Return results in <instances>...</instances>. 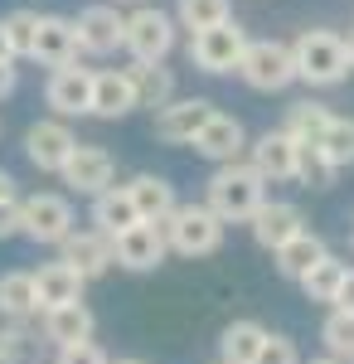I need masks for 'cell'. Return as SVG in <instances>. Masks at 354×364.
Masks as SVG:
<instances>
[{"label":"cell","instance_id":"cell-1","mask_svg":"<svg viewBox=\"0 0 354 364\" xmlns=\"http://www.w3.org/2000/svg\"><path fill=\"white\" fill-rule=\"evenodd\" d=\"M262 199H267V180L252 166L233 161V166H218L214 175H209V199H204V209L214 214L218 224H247V219L262 209Z\"/></svg>","mask_w":354,"mask_h":364},{"label":"cell","instance_id":"cell-2","mask_svg":"<svg viewBox=\"0 0 354 364\" xmlns=\"http://www.w3.org/2000/svg\"><path fill=\"white\" fill-rule=\"evenodd\" d=\"M291 68L301 83L311 87H335L350 78V58H345V34L335 29H301L291 44Z\"/></svg>","mask_w":354,"mask_h":364},{"label":"cell","instance_id":"cell-3","mask_svg":"<svg viewBox=\"0 0 354 364\" xmlns=\"http://www.w3.org/2000/svg\"><path fill=\"white\" fill-rule=\"evenodd\" d=\"M161 233H165V248L185 252V257H209L223 243V224L204 204H175L170 219H161Z\"/></svg>","mask_w":354,"mask_h":364},{"label":"cell","instance_id":"cell-4","mask_svg":"<svg viewBox=\"0 0 354 364\" xmlns=\"http://www.w3.org/2000/svg\"><path fill=\"white\" fill-rule=\"evenodd\" d=\"M122 49L132 54V63H165V54L175 49V20L156 5H136L122 20Z\"/></svg>","mask_w":354,"mask_h":364},{"label":"cell","instance_id":"cell-5","mask_svg":"<svg viewBox=\"0 0 354 364\" xmlns=\"http://www.w3.org/2000/svg\"><path fill=\"white\" fill-rule=\"evenodd\" d=\"M238 73L247 87L257 92H281V87L296 83V68H291V44L281 39H247L243 58H238Z\"/></svg>","mask_w":354,"mask_h":364},{"label":"cell","instance_id":"cell-6","mask_svg":"<svg viewBox=\"0 0 354 364\" xmlns=\"http://www.w3.org/2000/svg\"><path fill=\"white\" fill-rule=\"evenodd\" d=\"M247 49V29L238 20H223L214 29L190 34V63L204 73H238V58Z\"/></svg>","mask_w":354,"mask_h":364},{"label":"cell","instance_id":"cell-7","mask_svg":"<svg viewBox=\"0 0 354 364\" xmlns=\"http://www.w3.org/2000/svg\"><path fill=\"white\" fill-rule=\"evenodd\" d=\"M20 233L34 243H63L73 233V204L63 195H29L20 199Z\"/></svg>","mask_w":354,"mask_h":364},{"label":"cell","instance_id":"cell-8","mask_svg":"<svg viewBox=\"0 0 354 364\" xmlns=\"http://www.w3.org/2000/svg\"><path fill=\"white\" fill-rule=\"evenodd\" d=\"M165 233L161 224H132L127 233L112 238V262L127 267V272H156L165 262Z\"/></svg>","mask_w":354,"mask_h":364},{"label":"cell","instance_id":"cell-9","mask_svg":"<svg viewBox=\"0 0 354 364\" xmlns=\"http://www.w3.org/2000/svg\"><path fill=\"white\" fill-rule=\"evenodd\" d=\"M73 146H78V136L68 132V122H58V117H44V122H34L25 132V156L34 170H49V175H58L63 170V161L73 156Z\"/></svg>","mask_w":354,"mask_h":364},{"label":"cell","instance_id":"cell-10","mask_svg":"<svg viewBox=\"0 0 354 364\" xmlns=\"http://www.w3.org/2000/svg\"><path fill=\"white\" fill-rule=\"evenodd\" d=\"M190 146L204 156V161H214V166H233V161H243V151H247V132H243L238 117L214 112L199 132H194Z\"/></svg>","mask_w":354,"mask_h":364},{"label":"cell","instance_id":"cell-11","mask_svg":"<svg viewBox=\"0 0 354 364\" xmlns=\"http://www.w3.org/2000/svg\"><path fill=\"white\" fill-rule=\"evenodd\" d=\"M122 10L117 5H87L78 10V20H73V39H78V54H117L122 49Z\"/></svg>","mask_w":354,"mask_h":364},{"label":"cell","instance_id":"cell-12","mask_svg":"<svg viewBox=\"0 0 354 364\" xmlns=\"http://www.w3.org/2000/svg\"><path fill=\"white\" fill-rule=\"evenodd\" d=\"M44 102L63 117H82L92 107V68H78V63H63L49 73V83H44Z\"/></svg>","mask_w":354,"mask_h":364},{"label":"cell","instance_id":"cell-13","mask_svg":"<svg viewBox=\"0 0 354 364\" xmlns=\"http://www.w3.org/2000/svg\"><path fill=\"white\" fill-rule=\"evenodd\" d=\"M218 107L209 102V97H180V102H165L161 112H156V136L165 141V146H190L194 132L214 117Z\"/></svg>","mask_w":354,"mask_h":364},{"label":"cell","instance_id":"cell-14","mask_svg":"<svg viewBox=\"0 0 354 364\" xmlns=\"http://www.w3.org/2000/svg\"><path fill=\"white\" fill-rule=\"evenodd\" d=\"M58 175H63V185L78 190V195H102L112 185V175H117V166H112V156L102 146H73V156L63 161Z\"/></svg>","mask_w":354,"mask_h":364},{"label":"cell","instance_id":"cell-15","mask_svg":"<svg viewBox=\"0 0 354 364\" xmlns=\"http://www.w3.org/2000/svg\"><path fill=\"white\" fill-rule=\"evenodd\" d=\"M296 161H301V146L286 132H262L247 146V166L262 180H296Z\"/></svg>","mask_w":354,"mask_h":364},{"label":"cell","instance_id":"cell-16","mask_svg":"<svg viewBox=\"0 0 354 364\" xmlns=\"http://www.w3.org/2000/svg\"><path fill=\"white\" fill-rule=\"evenodd\" d=\"M252 224V238H257V248L277 252L286 238H296L301 228H306V219H301L296 204H286V199H262V209L247 219Z\"/></svg>","mask_w":354,"mask_h":364},{"label":"cell","instance_id":"cell-17","mask_svg":"<svg viewBox=\"0 0 354 364\" xmlns=\"http://www.w3.org/2000/svg\"><path fill=\"white\" fill-rule=\"evenodd\" d=\"M58 248H63V252H58V262H68L82 282L102 277V272L112 267V243L102 238V233H92V228H87V233H78V228H73Z\"/></svg>","mask_w":354,"mask_h":364},{"label":"cell","instance_id":"cell-18","mask_svg":"<svg viewBox=\"0 0 354 364\" xmlns=\"http://www.w3.org/2000/svg\"><path fill=\"white\" fill-rule=\"evenodd\" d=\"M29 58H39V63H49V68L78 63L73 20H63V15H39V29H34V49H29Z\"/></svg>","mask_w":354,"mask_h":364},{"label":"cell","instance_id":"cell-19","mask_svg":"<svg viewBox=\"0 0 354 364\" xmlns=\"http://www.w3.org/2000/svg\"><path fill=\"white\" fill-rule=\"evenodd\" d=\"M34 277V306L39 311H54V306H68V301H82V277L68 267V262H44Z\"/></svg>","mask_w":354,"mask_h":364},{"label":"cell","instance_id":"cell-20","mask_svg":"<svg viewBox=\"0 0 354 364\" xmlns=\"http://www.w3.org/2000/svg\"><path fill=\"white\" fill-rule=\"evenodd\" d=\"M136 107V92L127 83V68H102V73H92V107L87 112L102 117V122H117V117H127Z\"/></svg>","mask_w":354,"mask_h":364},{"label":"cell","instance_id":"cell-21","mask_svg":"<svg viewBox=\"0 0 354 364\" xmlns=\"http://www.w3.org/2000/svg\"><path fill=\"white\" fill-rule=\"evenodd\" d=\"M136 219V204L127 195V185H107L102 195H92V233H102V238H117V233H127Z\"/></svg>","mask_w":354,"mask_h":364},{"label":"cell","instance_id":"cell-22","mask_svg":"<svg viewBox=\"0 0 354 364\" xmlns=\"http://www.w3.org/2000/svg\"><path fill=\"white\" fill-rule=\"evenodd\" d=\"M127 195H132V204H136L141 224H161V219H170V209L180 204V199H175V185H170L165 175H151V170L127 185Z\"/></svg>","mask_w":354,"mask_h":364},{"label":"cell","instance_id":"cell-23","mask_svg":"<svg viewBox=\"0 0 354 364\" xmlns=\"http://www.w3.org/2000/svg\"><path fill=\"white\" fill-rule=\"evenodd\" d=\"M92 331H97V321H92V311L82 306V301H68V306L44 311V340H49L54 350L92 340Z\"/></svg>","mask_w":354,"mask_h":364},{"label":"cell","instance_id":"cell-24","mask_svg":"<svg viewBox=\"0 0 354 364\" xmlns=\"http://www.w3.org/2000/svg\"><path fill=\"white\" fill-rule=\"evenodd\" d=\"M127 83L136 92V107L161 112L165 102H175V73H170L165 63H132V68H127Z\"/></svg>","mask_w":354,"mask_h":364},{"label":"cell","instance_id":"cell-25","mask_svg":"<svg viewBox=\"0 0 354 364\" xmlns=\"http://www.w3.org/2000/svg\"><path fill=\"white\" fill-rule=\"evenodd\" d=\"M272 257H277V272H281V277L301 282L306 272H311V267H316V262H321V257H326V243H321V233L301 228L296 238H286V243H281Z\"/></svg>","mask_w":354,"mask_h":364},{"label":"cell","instance_id":"cell-26","mask_svg":"<svg viewBox=\"0 0 354 364\" xmlns=\"http://www.w3.org/2000/svg\"><path fill=\"white\" fill-rule=\"evenodd\" d=\"M262 340H267V326H257V321L223 326V336H218V364H252L257 350H262Z\"/></svg>","mask_w":354,"mask_h":364},{"label":"cell","instance_id":"cell-27","mask_svg":"<svg viewBox=\"0 0 354 364\" xmlns=\"http://www.w3.org/2000/svg\"><path fill=\"white\" fill-rule=\"evenodd\" d=\"M330 170L354 166V117H330V127L321 132V141L311 146Z\"/></svg>","mask_w":354,"mask_h":364},{"label":"cell","instance_id":"cell-28","mask_svg":"<svg viewBox=\"0 0 354 364\" xmlns=\"http://www.w3.org/2000/svg\"><path fill=\"white\" fill-rule=\"evenodd\" d=\"M29 316H39V306H34V277L29 272H5L0 277V321H20L25 326Z\"/></svg>","mask_w":354,"mask_h":364},{"label":"cell","instance_id":"cell-29","mask_svg":"<svg viewBox=\"0 0 354 364\" xmlns=\"http://www.w3.org/2000/svg\"><path fill=\"white\" fill-rule=\"evenodd\" d=\"M326 127H330V107H321V102L306 97V102H291V107H286V127H281V132L296 141V146H316Z\"/></svg>","mask_w":354,"mask_h":364},{"label":"cell","instance_id":"cell-30","mask_svg":"<svg viewBox=\"0 0 354 364\" xmlns=\"http://www.w3.org/2000/svg\"><path fill=\"white\" fill-rule=\"evenodd\" d=\"M345 272H350V267H345L340 257H330V252H326V257H321V262H316V267L301 277V287H306V296H311V301H321V306H335V291H340Z\"/></svg>","mask_w":354,"mask_h":364},{"label":"cell","instance_id":"cell-31","mask_svg":"<svg viewBox=\"0 0 354 364\" xmlns=\"http://www.w3.org/2000/svg\"><path fill=\"white\" fill-rule=\"evenodd\" d=\"M170 20H180L190 34H199V29H214L223 20H233V5L228 0H180Z\"/></svg>","mask_w":354,"mask_h":364},{"label":"cell","instance_id":"cell-32","mask_svg":"<svg viewBox=\"0 0 354 364\" xmlns=\"http://www.w3.org/2000/svg\"><path fill=\"white\" fill-rule=\"evenodd\" d=\"M321 340H326L330 360L354 364V316H350V311H330L326 326H321Z\"/></svg>","mask_w":354,"mask_h":364},{"label":"cell","instance_id":"cell-33","mask_svg":"<svg viewBox=\"0 0 354 364\" xmlns=\"http://www.w3.org/2000/svg\"><path fill=\"white\" fill-rule=\"evenodd\" d=\"M34 350H39V336L29 326H20V321H5L0 326V364H29Z\"/></svg>","mask_w":354,"mask_h":364},{"label":"cell","instance_id":"cell-34","mask_svg":"<svg viewBox=\"0 0 354 364\" xmlns=\"http://www.w3.org/2000/svg\"><path fill=\"white\" fill-rule=\"evenodd\" d=\"M0 29H5L10 58H29V49H34V29H39V15H34V10H10V15L0 20Z\"/></svg>","mask_w":354,"mask_h":364},{"label":"cell","instance_id":"cell-35","mask_svg":"<svg viewBox=\"0 0 354 364\" xmlns=\"http://www.w3.org/2000/svg\"><path fill=\"white\" fill-rule=\"evenodd\" d=\"M296 180L306 185V190H326L330 180H335V170L311 151V146H301V161H296Z\"/></svg>","mask_w":354,"mask_h":364},{"label":"cell","instance_id":"cell-36","mask_svg":"<svg viewBox=\"0 0 354 364\" xmlns=\"http://www.w3.org/2000/svg\"><path fill=\"white\" fill-rule=\"evenodd\" d=\"M252 364H301V350H296L291 336H272V331H267V340H262V350H257Z\"/></svg>","mask_w":354,"mask_h":364},{"label":"cell","instance_id":"cell-37","mask_svg":"<svg viewBox=\"0 0 354 364\" xmlns=\"http://www.w3.org/2000/svg\"><path fill=\"white\" fill-rule=\"evenodd\" d=\"M54 364H112V360L92 345V340H82V345H63V350L54 355Z\"/></svg>","mask_w":354,"mask_h":364},{"label":"cell","instance_id":"cell-38","mask_svg":"<svg viewBox=\"0 0 354 364\" xmlns=\"http://www.w3.org/2000/svg\"><path fill=\"white\" fill-rule=\"evenodd\" d=\"M20 233V199H5L0 204V238H15Z\"/></svg>","mask_w":354,"mask_h":364},{"label":"cell","instance_id":"cell-39","mask_svg":"<svg viewBox=\"0 0 354 364\" xmlns=\"http://www.w3.org/2000/svg\"><path fill=\"white\" fill-rule=\"evenodd\" d=\"M330 311H350L354 316V267L345 272V282H340V291H335V306Z\"/></svg>","mask_w":354,"mask_h":364},{"label":"cell","instance_id":"cell-40","mask_svg":"<svg viewBox=\"0 0 354 364\" xmlns=\"http://www.w3.org/2000/svg\"><path fill=\"white\" fill-rule=\"evenodd\" d=\"M20 83V68H15V58H0V97H10Z\"/></svg>","mask_w":354,"mask_h":364},{"label":"cell","instance_id":"cell-41","mask_svg":"<svg viewBox=\"0 0 354 364\" xmlns=\"http://www.w3.org/2000/svg\"><path fill=\"white\" fill-rule=\"evenodd\" d=\"M5 199H20V190H15V175H10V170H0V204H5Z\"/></svg>","mask_w":354,"mask_h":364},{"label":"cell","instance_id":"cell-42","mask_svg":"<svg viewBox=\"0 0 354 364\" xmlns=\"http://www.w3.org/2000/svg\"><path fill=\"white\" fill-rule=\"evenodd\" d=\"M345 58H350V73H354V29H350V39H345Z\"/></svg>","mask_w":354,"mask_h":364},{"label":"cell","instance_id":"cell-43","mask_svg":"<svg viewBox=\"0 0 354 364\" xmlns=\"http://www.w3.org/2000/svg\"><path fill=\"white\" fill-rule=\"evenodd\" d=\"M0 58H10V44H5V29H0Z\"/></svg>","mask_w":354,"mask_h":364},{"label":"cell","instance_id":"cell-44","mask_svg":"<svg viewBox=\"0 0 354 364\" xmlns=\"http://www.w3.org/2000/svg\"><path fill=\"white\" fill-rule=\"evenodd\" d=\"M311 364H340V360H330V355H321V360H311Z\"/></svg>","mask_w":354,"mask_h":364},{"label":"cell","instance_id":"cell-45","mask_svg":"<svg viewBox=\"0 0 354 364\" xmlns=\"http://www.w3.org/2000/svg\"><path fill=\"white\" fill-rule=\"evenodd\" d=\"M117 5H146V0H117Z\"/></svg>","mask_w":354,"mask_h":364},{"label":"cell","instance_id":"cell-46","mask_svg":"<svg viewBox=\"0 0 354 364\" xmlns=\"http://www.w3.org/2000/svg\"><path fill=\"white\" fill-rule=\"evenodd\" d=\"M117 364H146V360H117Z\"/></svg>","mask_w":354,"mask_h":364}]
</instances>
